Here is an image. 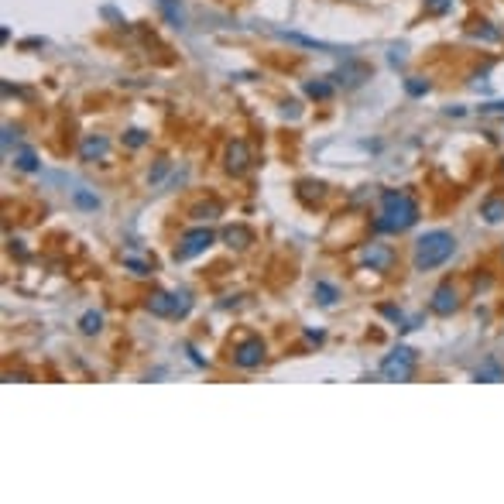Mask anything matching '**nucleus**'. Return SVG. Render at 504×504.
<instances>
[{
	"label": "nucleus",
	"mask_w": 504,
	"mask_h": 504,
	"mask_svg": "<svg viewBox=\"0 0 504 504\" xmlns=\"http://www.w3.org/2000/svg\"><path fill=\"white\" fill-rule=\"evenodd\" d=\"M466 35H470L473 41H484V45H498V41H504V31L487 18L470 21V24H466Z\"/></svg>",
	"instance_id": "nucleus-12"
},
{
	"label": "nucleus",
	"mask_w": 504,
	"mask_h": 504,
	"mask_svg": "<svg viewBox=\"0 0 504 504\" xmlns=\"http://www.w3.org/2000/svg\"><path fill=\"white\" fill-rule=\"evenodd\" d=\"M223 168L233 175V178H240V175L251 168V148H247V141H230L227 144V155H223Z\"/></svg>",
	"instance_id": "nucleus-9"
},
{
	"label": "nucleus",
	"mask_w": 504,
	"mask_h": 504,
	"mask_svg": "<svg viewBox=\"0 0 504 504\" xmlns=\"http://www.w3.org/2000/svg\"><path fill=\"white\" fill-rule=\"evenodd\" d=\"M312 299H316V306H323V309H336L340 306V289L333 285V282H316L312 285Z\"/></svg>",
	"instance_id": "nucleus-14"
},
{
	"label": "nucleus",
	"mask_w": 504,
	"mask_h": 504,
	"mask_svg": "<svg viewBox=\"0 0 504 504\" xmlns=\"http://www.w3.org/2000/svg\"><path fill=\"white\" fill-rule=\"evenodd\" d=\"M429 90H432V82H429L426 76H408L405 79V93H408V97L419 100V97H426Z\"/></svg>",
	"instance_id": "nucleus-24"
},
{
	"label": "nucleus",
	"mask_w": 504,
	"mask_h": 504,
	"mask_svg": "<svg viewBox=\"0 0 504 504\" xmlns=\"http://www.w3.org/2000/svg\"><path fill=\"white\" fill-rule=\"evenodd\" d=\"M456 254V237L449 230H429L412 244V272L426 274L443 268L449 257Z\"/></svg>",
	"instance_id": "nucleus-2"
},
{
	"label": "nucleus",
	"mask_w": 504,
	"mask_h": 504,
	"mask_svg": "<svg viewBox=\"0 0 504 504\" xmlns=\"http://www.w3.org/2000/svg\"><path fill=\"white\" fill-rule=\"evenodd\" d=\"M274 35L291 41V45H302V48H316V52H340L336 45H330V41H316V38H306V35H295V31H274Z\"/></svg>",
	"instance_id": "nucleus-16"
},
{
	"label": "nucleus",
	"mask_w": 504,
	"mask_h": 504,
	"mask_svg": "<svg viewBox=\"0 0 504 504\" xmlns=\"http://www.w3.org/2000/svg\"><path fill=\"white\" fill-rule=\"evenodd\" d=\"M264 353H268V347H264V340L261 336H244V340H237L230 350V360L233 368L240 370H254L264 364Z\"/></svg>",
	"instance_id": "nucleus-8"
},
{
	"label": "nucleus",
	"mask_w": 504,
	"mask_h": 504,
	"mask_svg": "<svg viewBox=\"0 0 504 504\" xmlns=\"http://www.w3.org/2000/svg\"><path fill=\"white\" fill-rule=\"evenodd\" d=\"M14 168H18V172H38L41 161H38V155H35L31 148H21L18 155H14Z\"/></svg>",
	"instance_id": "nucleus-23"
},
{
	"label": "nucleus",
	"mask_w": 504,
	"mask_h": 504,
	"mask_svg": "<svg viewBox=\"0 0 504 504\" xmlns=\"http://www.w3.org/2000/svg\"><path fill=\"white\" fill-rule=\"evenodd\" d=\"M501 175H504V158H501Z\"/></svg>",
	"instance_id": "nucleus-34"
},
{
	"label": "nucleus",
	"mask_w": 504,
	"mask_h": 504,
	"mask_svg": "<svg viewBox=\"0 0 504 504\" xmlns=\"http://www.w3.org/2000/svg\"><path fill=\"white\" fill-rule=\"evenodd\" d=\"M73 203H76L79 210H100V199L90 193V189H76V193H73Z\"/></svg>",
	"instance_id": "nucleus-26"
},
{
	"label": "nucleus",
	"mask_w": 504,
	"mask_h": 504,
	"mask_svg": "<svg viewBox=\"0 0 504 504\" xmlns=\"http://www.w3.org/2000/svg\"><path fill=\"white\" fill-rule=\"evenodd\" d=\"M481 216H484V223H501L504 220V199H484L481 203Z\"/></svg>",
	"instance_id": "nucleus-22"
},
{
	"label": "nucleus",
	"mask_w": 504,
	"mask_h": 504,
	"mask_svg": "<svg viewBox=\"0 0 504 504\" xmlns=\"http://www.w3.org/2000/svg\"><path fill=\"white\" fill-rule=\"evenodd\" d=\"M402 52H405V48H391V55H388L391 65H402V62H405V55H402Z\"/></svg>",
	"instance_id": "nucleus-32"
},
{
	"label": "nucleus",
	"mask_w": 504,
	"mask_h": 504,
	"mask_svg": "<svg viewBox=\"0 0 504 504\" xmlns=\"http://www.w3.org/2000/svg\"><path fill=\"white\" fill-rule=\"evenodd\" d=\"M213 244H216V233L210 230L206 223H199V227H193V230H186L182 237H178L172 257H175V261H193V257H199V254L210 251Z\"/></svg>",
	"instance_id": "nucleus-5"
},
{
	"label": "nucleus",
	"mask_w": 504,
	"mask_h": 504,
	"mask_svg": "<svg viewBox=\"0 0 504 504\" xmlns=\"http://www.w3.org/2000/svg\"><path fill=\"white\" fill-rule=\"evenodd\" d=\"M100 330H103V312L100 309H90L79 316V333H82V336H97Z\"/></svg>",
	"instance_id": "nucleus-19"
},
{
	"label": "nucleus",
	"mask_w": 504,
	"mask_h": 504,
	"mask_svg": "<svg viewBox=\"0 0 504 504\" xmlns=\"http://www.w3.org/2000/svg\"><path fill=\"white\" fill-rule=\"evenodd\" d=\"M165 172H168V161H158V165H155V172L148 175V178H151V182H158V178H161V175H165Z\"/></svg>",
	"instance_id": "nucleus-30"
},
{
	"label": "nucleus",
	"mask_w": 504,
	"mask_h": 504,
	"mask_svg": "<svg viewBox=\"0 0 504 504\" xmlns=\"http://www.w3.org/2000/svg\"><path fill=\"white\" fill-rule=\"evenodd\" d=\"M124 144H127V148H144V144H148V134H144L141 127H131V131L124 134Z\"/></svg>",
	"instance_id": "nucleus-27"
},
{
	"label": "nucleus",
	"mask_w": 504,
	"mask_h": 504,
	"mask_svg": "<svg viewBox=\"0 0 504 504\" xmlns=\"http://www.w3.org/2000/svg\"><path fill=\"white\" fill-rule=\"evenodd\" d=\"M193 291L189 289H155L148 299H144V309L151 312V316H158V319H186L189 312H193Z\"/></svg>",
	"instance_id": "nucleus-3"
},
{
	"label": "nucleus",
	"mask_w": 504,
	"mask_h": 504,
	"mask_svg": "<svg viewBox=\"0 0 504 504\" xmlns=\"http://www.w3.org/2000/svg\"><path fill=\"white\" fill-rule=\"evenodd\" d=\"M306 340H309V343H323V340H326V333H323V330H306Z\"/></svg>",
	"instance_id": "nucleus-31"
},
{
	"label": "nucleus",
	"mask_w": 504,
	"mask_h": 504,
	"mask_svg": "<svg viewBox=\"0 0 504 504\" xmlns=\"http://www.w3.org/2000/svg\"><path fill=\"white\" fill-rule=\"evenodd\" d=\"M395 261H398V254L391 244L385 240H370V244H360V251H357V264L360 268H368V272H391L395 268Z\"/></svg>",
	"instance_id": "nucleus-6"
},
{
	"label": "nucleus",
	"mask_w": 504,
	"mask_h": 504,
	"mask_svg": "<svg viewBox=\"0 0 504 504\" xmlns=\"http://www.w3.org/2000/svg\"><path fill=\"white\" fill-rule=\"evenodd\" d=\"M446 117H463V107H446Z\"/></svg>",
	"instance_id": "nucleus-33"
},
{
	"label": "nucleus",
	"mask_w": 504,
	"mask_h": 504,
	"mask_svg": "<svg viewBox=\"0 0 504 504\" xmlns=\"http://www.w3.org/2000/svg\"><path fill=\"white\" fill-rule=\"evenodd\" d=\"M302 90H306V97H309V100L326 103V100L336 93V82H333V79H306V86H302Z\"/></svg>",
	"instance_id": "nucleus-15"
},
{
	"label": "nucleus",
	"mask_w": 504,
	"mask_h": 504,
	"mask_svg": "<svg viewBox=\"0 0 504 504\" xmlns=\"http://www.w3.org/2000/svg\"><path fill=\"white\" fill-rule=\"evenodd\" d=\"M223 244L227 247H237V251H244L247 244H254V233L247 227H227L223 230Z\"/></svg>",
	"instance_id": "nucleus-18"
},
{
	"label": "nucleus",
	"mask_w": 504,
	"mask_h": 504,
	"mask_svg": "<svg viewBox=\"0 0 504 504\" xmlns=\"http://www.w3.org/2000/svg\"><path fill=\"white\" fill-rule=\"evenodd\" d=\"M107 155H110V141H107V134H86V137H82V144H79V158H82L86 165L107 161Z\"/></svg>",
	"instance_id": "nucleus-11"
},
{
	"label": "nucleus",
	"mask_w": 504,
	"mask_h": 504,
	"mask_svg": "<svg viewBox=\"0 0 504 504\" xmlns=\"http://www.w3.org/2000/svg\"><path fill=\"white\" fill-rule=\"evenodd\" d=\"M120 261H124L134 274H141V278H144V274H155V257L141 254L137 247H124V251H120Z\"/></svg>",
	"instance_id": "nucleus-13"
},
{
	"label": "nucleus",
	"mask_w": 504,
	"mask_h": 504,
	"mask_svg": "<svg viewBox=\"0 0 504 504\" xmlns=\"http://www.w3.org/2000/svg\"><path fill=\"white\" fill-rule=\"evenodd\" d=\"M220 216V203H195L193 210H189V220H195V223H210V220H216Z\"/></svg>",
	"instance_id": "nucleus-21"
},
{
	"label": "nucleus",
	"mask_w": 504,
	"mask_h": 504,
	"mask_svg": "<svg viewBox=\"0 0 504 504\" xmlns=\"http://www.w3.org/2000/svg\"><path fill=\"white\" fill-rule=\"evenodd\" d=\"M473 377L477 381H487V385H494V381H504V368H501V360L498 357H487L481 368L473 370Z\"/></svg>",
	"instance_id": "nucleus-17"
},
{
	"label": "nucleus",
	"mask_w": 504,
	"mask_h": 504,
	"mask_svg": "<svg viewBox=\"0 0 504 504\" xmlns=\"http://www.w3.org/2000/svg\"><path fill=\"white\" fill-rule=\"evenodd\" d=\"M460 306H463V295H460V285L456 282H439L436 289H432V295H429V312L432 316H439V319H449L453 312H460Z\"/></svg>",
	"instance_id": "nucleus-7"
},
{
	"label": "nucleus",
	"mask_w": 504,
	"mask_h": 504,
	"mask_svg": "<svg viewBox=\"0 0 504 504\" xmlns=\"http://www.w3.org/2000/svg\"><path fill=\"white\" fill-rule=\"evenodd\" d=\"M481 117H504V100L484 103V107H481Z\"/></svg>",
	"instance_id": "nucleus-29"
},
{
	"label": "nucleus",
	"mask_w": 504,
	"mask_h": 504,
	"mask_svg": "<svg viewBox=\"0 0 504 504\" xmlns=\"http://www.w3.org/2000/svg\"><path fill=\"white\" fill-rule=\"evenodd\" d=\"M415 370H419V350L405 347V343H398V347L391 350V353H385L381 357V368H377V374L385 377V381H412L415 377Z\"/></svg>",
	"instance_id": "nucleus-4"
},
{
	"label": "nucleus",
	"mask_w": 504,
	"mask_h": 504,
	"mask_svg": "<svg viewBox=\"0 0 504 504\" xmlns=\"http://www.w3.org/2000/svg\"><path fill=\"white\" fill-rule=\"evenodd\" d=\"M453 4H456V0H422L426 14H432V18H443V14H449V11H453Z\"/></svg>",
	"instance_id": "nucleus-25"
},
{
	"label": "nucleus",
	"mask_w": 504,
	"mask_h": 504,
	"mask_svg": "<svg viewBox=\"0 0 504 504\" xmlns=\"http://www.w3.org/2000/svg\"><path fill=\"white\" fill-rule=\"evenodd\" d=\"M158 7H161V14H165V21L172 28H186V14H182V4L178 0H158Z\"/></svg>",
	"instance_id": "nucleus-20"
},
{
	"label": "nucleus",
	"mask_w": 504,
	"mask_h": 504,
	"mask_svg": "<svg viewBox=\"0 0 504 504\" xmlns=\"http://www.w3.org/2000/svg\"><path fill=\"white\" fill-rule=\"evenodd\" d=\"M381 316H388L391 323H398V330H405L408 319H405V312H402V309H395V306H381Z\"/></svg>",
	"instance_id": "nucleus-28"
},
{
	"label": "nucleus",
	"mask_w": 504,
	"mask_h": 504,
	"mask_svg": "<svg viewBox=\"0 0 504 504\" xmlns=\"http://www.w3.org/2000/svg\"><path fill=\"white\" fill-rule=\"evenodd\" d=\"M330 79L336 82V86H343V90H357L364 79H370V69L364 65V62H343Z\"/></svg>",
	"instance_id": "nucleus-10"
},
{
	"label": "nucleus",
	"mask_w": 504,
	"mask_h": 504,
	"mask_svg": "<svg viewBox=\"0 0 504 504\" xmlns=\"http://www.w3.org/2000/svg\"><path fill=\"white\" fill-rule=\"evenodd\" d=\"M422 220V210H419V199L405 189H385L381 199H377V213H374V223L370 230L374 233H408L415 223Z\"/></svg>",
	"instance_id": "nucleus-1"
}]
</instances>
